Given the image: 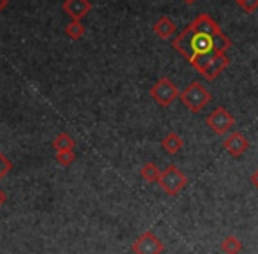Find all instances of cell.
I'll list each match as a JSON object with an SVG mask.
<instances>
[{
	"label": "cell",
	"mask_w": 258,
	"mask_h": 254,
	"mask_svg": "<svg viewBox=\"0 0 258 254\" xmlns=\"http://www.w3.org/2000/svg\"><path fill=\"white\" fill-rule=\"evenodd\" d=\"M55 159L60 166H71L76 161V154L75 150H66V152H57Z\"/></svg>",
	"instance_id": "e0dca14e"
},
{
	"label": "cell",
	"mask_w": 258,
	"mask_h": 254,
	"mask_svg": "<svg viewBox=\"0 0 258 254\" xmlns=\"http://www.w3.org/2000/svg\"><path fill=\"white\" fill-rule=\"evenodd\" d=\"M66 36L73 41L82 39V37L85 36V27H83V23L82 22H73L71 20V22L66 25Z\"/></svg>",
	"instance_id": "9a60e30c"
},
{
	"label": "cell",
	"mask_w": 258,
	"mask_h": 254,
	"mask_svg": "<svg viewBox=\"0 0 258 254\" xmlns=\"http://www.w3.org/2000/svg\"><path fill=\"white\" fill-rule=\"evenodd\" d=\"M207 127H211V131L218 136H225L233 125H235V117L226 110L225 106H218L216 110H212L205 118Z\"/></svg>",
	"instance_id": "5b68a950"
},
{
	"label": "cell",
	"mask_w": 258,
	"mask_h": 254,
	"mask_svg": "<svg viewBox=\"0 0 258 254\" xmlns=\"http://www.w3.org/2000/svg\"><path fill=\"white\" fill-rule=\"evenodd\" d=\"M184 4H187V6H193L195 2H198V0H182Z\"/></svg>",
	"instance_id": "603a6c76"
},
{
	"label": "cell",
	"mask_w": 258,
	"mask_h": 254,
	"mask_svg": "<svg viewBox=\"0 0 258 254\" xmlns=\"http://www.w3.org/2000/svg\"><path fill=\"white\" fill-rule=\"evenodd\" d=\"M152 30H154L156 36L161 37V39H170V37H173L177 34V25L170 16L163 15V16H159L158 22L152 25Z\"/></svg>",
	"instance_id": "30bf717a"
},
{
	"label": "cell",
	"mask_w": 258,
	"mask_h": 254,
	"mask_svg": "<svg viewBox=\"0 0 258 254\" xmlns=\"http://www.w3.org/2000/svg\"><path fill=\"white\" fill-rule=\"evenodd\" d=\"M8 4H9V0H0V13L8 8Z\"/></svg>",
	"instance_id": "7402d4cb"
},
{
	"label": "cell",
	"mask_w": 258,
	"mask_h": 254,
	"mask_svg": "<svg viewBox=\"0 0 258 254\" xmlns=\"http://www.w3.org/2000/svg\"><path fill=\"white\" fill-rule=\"evenodd\" d=\"M189 64L193 65L205 79L212 81V79H216L226 67H228L230 58L226 57V53L212 51V53H209V55H202V57L191 58Z\"/></svg>",
	"instance_id": "6da1fadb"
},
{
	"label": "cell",
	"mask_w": 258,
	"mask_h": 254,
	"mask_svg": "<svg viewBox=\"0 0 258 254\" xmlns=\"http://www.w3.org/2000/svg\"><path fill=\"white\" fill-rule=\"evenodd\" d=\"M149 94H151L152 99H154L156 103H158L159 106H163V108L172 106L173 101L179 99V96H180L177 85L170 78H166V76L159 78L158 81H156L154 85L151 87Z\"/></svg>",
	"instance_id": "277c9868"
},
{
	"label": "cell",
	"mask_w": 258,
	"mask_h": 254,
	"mask_svg": "<svg viewBox=\"0 0 258 254\" xmlns=\"http://www.w3.org/2000/svg\"><path fill=\"white\" fill-rule=\"evenodd\" d=\"M232 48V39H230L226 34H218V36H214V51H218V53H226V50H230Z\"/></svg>",
	"instance_id": "2e32d148"
},
{
	"label": "cell",
	"mask_w": 258,
	"mask_h": 254,
	"mask_svg": "<svg viewBox=\"0 0 258 254\" xmlns=\"http://www.w3.org/2000/svg\"><path fill=\"white\" fill-rule=\"evenodd\" d=\"M6 201H8V194H6L4 191L0 189V207H4Z\"/></svg>",
	"instance_id": "44dd1931"
},
{
	"label": "cell",
	"mask_w": 258,
	"mask_h": 254,
	"mask_svg": "<svg viewBox=\"0 0 258 254\" xmlns=\"http://www.w3.org/2000/svg\"><path fill=\"white\" fill-rule=\"evenodd\" d=\"M223 148H225L232 157H240V155L249 148V141H247V138L244 136L242 133H237L235 131V133L228 134V136L225 138Z\"/></svg>",
	"instance_id": "ba28073f"
},
{
	"label": "cell",
	"mask_w": 258,
	"mask_h": 254,
	"mask_svg": "<svg viewBox=\"0 0 258 254\" xmlns=\"http://www.w3.org/2000/svg\"><path fill=\"white\" fill-rule=\"evenodd\" d=\"M131 250L135 254H163L165 252V243L152 231H145L131 243Z\"/></svg>",
	"instance_id": "8992f818"
},
{
	"label": "cell",
	"mask_w": 258,
	"mask_h": 254,
	"mask_svg": "<svg viewBox=\"0 0 258 254\" xmlns=\"http://www.w3.org/2000/svg\"><path fill=\"white\" fill-rule=\"evenodd\" d=\"M191 29L198 30V32H205V34H211L212 37L218 36V34H221V27L218 25V23L212 20L211 15H205V13H202V15H198L197 18L193 20V22L189 23Z\"/></svg>",
	"instance_id": "9c48e42d"
},
{
	"label": "cell",
	"mask_w": 258,
	"mask_h": 254,
	"mask_svg": "<svg viewBox=\"0 0 258 254\" xmlns=\"http://www.w3.org/2000/svg\"><path fill=\"white\" fill-rule=\"evenodd\" d=\"M13 170V162L4 152L0 150V180H4L9 175V172Z\"/></svg>",
	"instance_id": "ac0fdd59"
},
{
	"label": "cell",
	"mask_w": 258,
	"mask_h": 254,
	"mask_svg": "<svg viewBox=\"0 0 258 254\" xmlns=\"http://www.w3.org/2000/svg\"><path fill=\"white\" fill-rule=\"evenodd\" d=\"M140 177L145 180V182H151V184H158L159 182V177H161V170L158 168L156 162H145L140 170Z\"/></svg>",
	"instance_id": "4fadbf2b"
},
{
	"label": "cell",
	"mask_w": 258,
	"mask_h": 254,
	"mask_svg": "<svg viewBox=\"0 0 258 254\" xmlns=\"http://www.w3.org/2000/svg\"><path fill=\"white\" fill-rule=\"evenodd\" d=\"M235 2L246 13H254L258 9V0H235Z\"/></svg>",
	"instance_id": "d6986e66"
},
{
	"label": "cell",
	"mask_w": 258,
	"mask_h": 254,
	"mask_svg": "<svg viewBox=\"0 0 258 254\" xmlns=\"http://www.w3.org/2000/svg\"><path fill=\"white\" fill-rule=\"evenodd\" d=\"M158 184L168 196H177L187 186V177L182 173V170H179V166L168 164L165 170H161Z\"/></svg>",
	"instance_id": "3957f363"
},
{
	"label": "cell",
	"mask_w": 258,
	"mask_h": 254,
	"mask_svg": "<svg viewBox=\"0 0 258 254\" xmlns=\"http://www.w3.org/2000/svg\"><path fill=\"white\" fill-rule=\"evenodd\" d=\"M221 250L225 254H239L240 250H242V242L239 240V236L228 235V236H225V238H223Z\"/></svg>",
	"instance_id": "5bb4252c"
},
{
	"label": "cell",
	"mask_w": 258,
	"mask_h": 254,
	"mask_svg": "<svg viewBox=\"0 0 258 254\" xmlns=\"http://www.w3.org/2000/svg\"><path fill=\"white\" fill-rule=\"evenodd\" d=\"M161 147L166 154H177V152H180V148L184 147V140L177 133L170 131V133L161 140Z\"/></svg>",
	"instance_id": "8fae6325"
},
{
	"label": "cell",
	"mask_w": 258,
	"mask_h": 254,
	"mask_svg": "<svg viewBox=\"0 0 258 254\" xmlns=\"http://www.w3.org/2000/svg\"><path fill=\"white\" fill-rule=\"evenodd\" d=\"M62 9L73 22H82L92 11V2L90 0H64Z\"/></svg>",
	"instance_id": "52a82bcc"
},
{
	"label": "cell",
	"mask_w": 258,
	"mask_h": 254,
	"mask_svg": "<svg viewBox=\"0 0 258 254\" xmlns=\"http://www.w3.org/2000/svg\"><path fill=\"white\" fill-rule=\"evenodd\" d=\"M76 141L73 140V136H69L68 133H60L55 136V140L51 141V147L55 148V152H66V150H75Z\"/></svg>",
	"instance_id": "7c38bea8"
},
{
	"label": "cell",
	"mask_w": 258,
	"mask_h": 254,
	"mask_svg": "<svg viewBox=\"0 0 258 254\" xmlns=\"http://www.w3.org/2000/svg\"><path fill=\"white\" fill-rule=\"evenodd\" d=\"M179 99L191 113H200L205 106L212 101V94L202 81H191L186 89L180 92Z\"/></svg>",
	"instance_id": "7a4b0ae2"
},
{
	"label": "cell",
	"mask_w": 258,
	"mask_h": 254,
	"mask_svg": "<svg viewBox=\"0 0 258 254\" xmlns=\"http://www.w3.org/2000/svg\"><path fill=\"white\" fill-rule=\"evenodd\" d=\"M251 184H253V187L258 191V168L253 172V175H251Z\"/></svg>",
	"instance_id": "ffe728a7"
}]
</instances>
